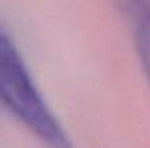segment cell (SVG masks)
<instances>
[{"label": "cell", "instance_id": "6da1fadb", "mask_svg": "<svg viewBox=\"0 0 150 148\" xmlns=\"http://www.w3.org/2000/svg\"><path fill=\"white\" fill-rule=\"evenodd\" d=\"M0 101L44 148H75L33 82L21 52L0 30Z\"/></svg>", "mask_w": 150, "mask_h": 148}, {"label": "cell", "instance_id": "7a4b0ae2", "mask_svg": "<svg viewBox=\"0 0 150 148\" xmlns=\"http://www.w3.org/2000/svg\"><path fill=\"white\" fill-rule=\"evenodd\" d=\"M134 38H136V51L150 85V18L134 26Z\"/></svg>", "mask_w": 150, "mask_h": 148}, {"label": "cell", "instance_id": "3957f363", "mask_svg": "<svg viewBox=\"0 0 150 148\" xmlns=\"http://www.w3.org/2000/svg\"><path fill=\"white\" fill-rule=\"evenodd\" d=\"M115 4L133 26L150 18V0H115Z\"/></svg>", "mask_w": 150, "mask_h": 148}]
</instances>
